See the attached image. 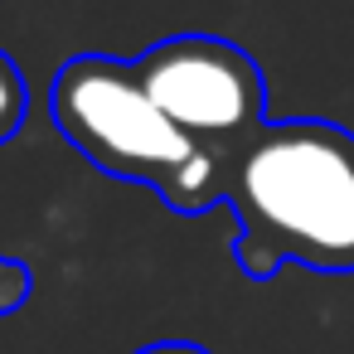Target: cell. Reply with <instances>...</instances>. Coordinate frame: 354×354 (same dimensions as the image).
<instances>
[{
  "instance_id": "cell-6",
  "label": "cell",
  "mask_w": 354,
  "mask_h": 354,
  "mask_svg": "<svg viewBox=\"0 0 354 354\" xmlns=\"http://www.w3.org/2000/svg\"><path fill=\"white\" fill-rule=\"evenodd\" d=\"M131 354H209V349H204V344H194V339H156V344L131 349Z\"/></svg>"
},
{
  "instance_id": "cell-4",
  "label": "cell",
  "mask_w": 354,
  "mask_h": 354,
  "mask_svg": "<svg viewBox=\"0 0 354 354\" xmlns=\"http://www.w3.org/2000/svg\"><path fill=\"white\" fill-rule=\"evenodd\" d=\"M25 107H30V93H25V78L20 68L10 64V54H0V146H6L20 122H25Z\"/></svg>"
},
{
  "instance_id": "cell-2",
  "label": "cell",
  "mask_w": 354,
  "mask_h": 354,
  "mask_svg": "<svg viewBox=\"0 0 354 354\" xmlns=\"http://www.w3.org/2000/svg\"><path fill=\"white\" fill-rule=\"evenodd\" d=\"M49 117L59 136L117 180L151 185L160 199L194 160V141L156 107L131 59L78 54L49 83Z\"/></svg>"
},
{
  "instance_id": "cell-1",
  "label": "cell",
  "mask_w": 354,
  "mask_h": 354,
  "mask_svg": "<svg viewBox=\"0 0 354 354\" xmlns=\"http://www.w3.org/2000/svg\"><path fill=\"white\" fill-rule=\"evenodd\" d=\"M233 257L252 281L301 262L354 272V131L315 117L262 122L233 156L228 199Z\"/></svg>"
},
{
  "instance_id": "cell-3",
  "label": "cell",
  "mask_w": 354,
  "mask_h": 354,
  "mask_svg": "<svg viewBox=\"0 0 354 354\" xmlns=\"http://www.w3.org/2000/svg\"><path fill=\"white\" fill-rule=\"evenodd\" d=\"M156 107L194 141L238 156V146L267 122V83L248 49L218 35H175L131 59Z\"/></svg>"
},
{
  "instance_id": "cell-5",
  "label": "cell",
  "mask_w": 354,
  "mask_h": 354,
  "mask_svg": "<svg viewBox=\"0 0 354 354\" xmlns=\"http://www.w3.org/2000/svg\"><path fill=\"white\" fill-rule=\"evenodd\" d=\"M30 286H35L30 267H20V262H10L6 252H0V315L20 310V306H25V296H30Z\"/></svg>"
}]
</instances>
